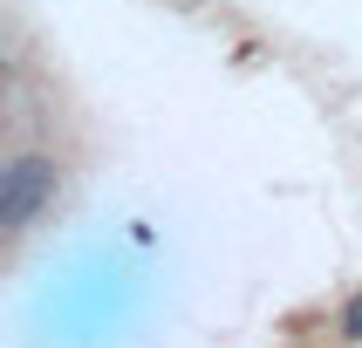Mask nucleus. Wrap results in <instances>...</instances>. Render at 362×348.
Segmentation results:
<instances>
[{
	"instance_id": "2",
	"label": "nucleus",
	"mask_w": 362,
	"mask_h": 348,
	"mask_svg": "<svg viewBox=\"0 0 362 348\" xmlns=\"http://www.w3.org/2000/svg\"><path fill=\"white\" fill-rule=\"evenodd\" d=\"M349 328H356V335H362V301H356V307H349Z\"/></svg>"
},
{
	"instance_id": "1",
	"label": "nucleus",
	"mask_w": 362,
	"mask_h": 348,
	"mask_svg": "<svg viewBox=\"0 0 362 348\" xmlns=\"http://www.w3.org/2000/svg\"><path fill=\"white\" fill-rule=\"evenodd\" d=\"M55 157L48 150H21V157L0 164V232H21V225H35L48 205H55Z\"/></svg>"
}]
</instances>
